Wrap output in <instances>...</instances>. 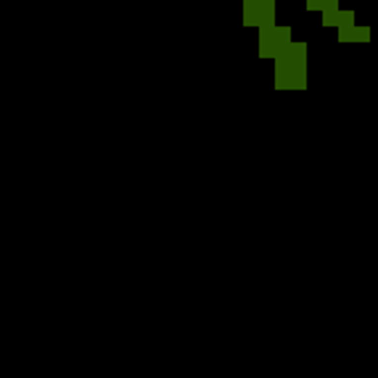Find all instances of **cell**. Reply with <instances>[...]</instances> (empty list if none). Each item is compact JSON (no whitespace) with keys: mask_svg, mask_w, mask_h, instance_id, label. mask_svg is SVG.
I'll return each mask as SVG.
<instances>
[{"mask_svg":"<svg viewBox=\"0 0 378 378\" xmlns=\"http://www.w3.org/2000/svg\"><path fill=\"white\" fill-rule=\"evenodd\" d=\"M341 19V8H326L323 11V27H338Z\"/></svg>","mask_w":378,"mask_h":378,"instance_id":"7a4b0ae2","label":"cell"},{"mask_svg":"<svg viewBox=\"0 0 378 378\" xmlns=\"http://www.w3.org/2000/svg\"><path fill=\"white\" fill-rule=\"evenodd\" d=\"M307 11H320V0H307Z\"/></svg>","mask_w":378,"mask_h":378,"instance_id":"5b68a950","label":"cell"},{"mask_svg":"<svg viewBox=\"0 0 378 378\" xmlns=\"http://www.w3.org/2000/svg\"><path fill=\"white\" fill-rule=\"evenodd\" d=\"M354 24V11H341V19H338V27H352Z\"/></svg>","mask_w":378,"mask_h":378,"instance_id":"3957f363","label":"cell"},{"mask_svg":"<svg viewBox=\"0 0 378 378\" xmlns=\"http://www.w3.org/2000/svg\"><path fill=\"white\" fill-rule=\"evenodd\" d=\"M338 40L341 43H368L370 29L368 27H338Z\"/></svg>","mask_w":378,"mask_h":378,"instance_id":"6da1fadb","label":"cell"},{"mask_svg":"<svg viewBox=\"0 0 378 378\" xmlns=\"http://www.w3.org/2000/svg\"><path fill=\"white\" fill-rule=\"evenodd\" d=\"M326 8H338V0H320V11Z\"/></svg>","mask_w":378,"mask_h":378,"instance_id":"277c9868","label":"cell"}]
</instances>
